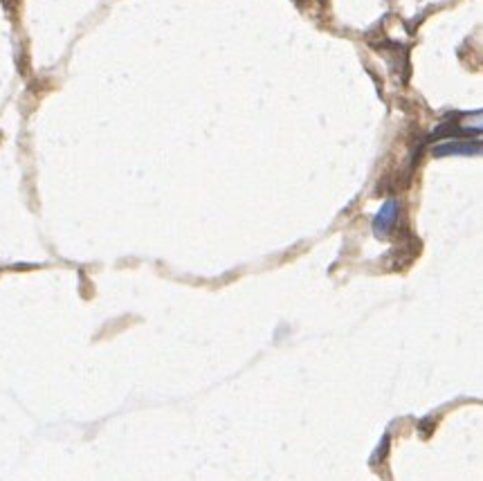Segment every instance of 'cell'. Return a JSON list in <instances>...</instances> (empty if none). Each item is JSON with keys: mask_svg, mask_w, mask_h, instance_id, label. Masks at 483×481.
<instances>
[{"mask_svg": "<svg viewBox=\"0 0 483 481\" xmlns=\"http://www.w3.org/2000/svg\"><path fill=\"white\" fill-rule=\"evenodd\" d=\"M393 214H396V205L393 202H386V205L382 207V211H380V216H378V221H375V230H382V232H386V228H389V223L393 221Z\"/></svg>", "mask_w": 483, "mask_h": 481, "instance_id": "6da1fadb", "label": "cell"}]
</instances>
